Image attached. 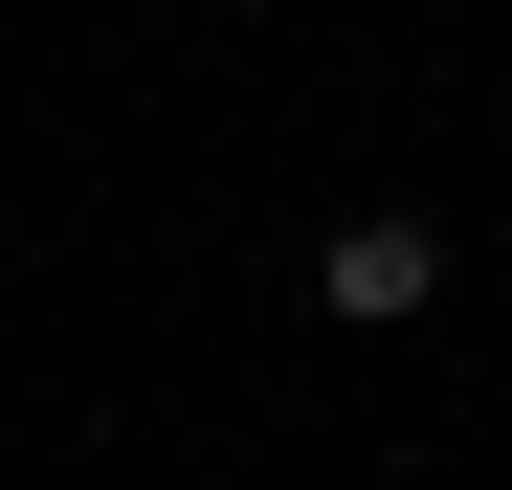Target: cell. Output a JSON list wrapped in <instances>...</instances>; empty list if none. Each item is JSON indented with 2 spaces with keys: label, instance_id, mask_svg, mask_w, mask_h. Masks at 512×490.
I'll return each mask as SVG.
<instances>
[{
  "label": "cell",
  "instance_id": "1",
  "mask_svg": "<svg viewBox=\"0 0 512 490\" xmlns=\"http://www.w3.org/2000/svg\"><path fill=\"white\" fill-rule=\"evenodd\" d=\"M312 312H357V335H401V312H446V223H401V201H357L312 245Z\"/></svg>",
  "mask_w": 512,
  "mask_h": 490
}]
</instances>
